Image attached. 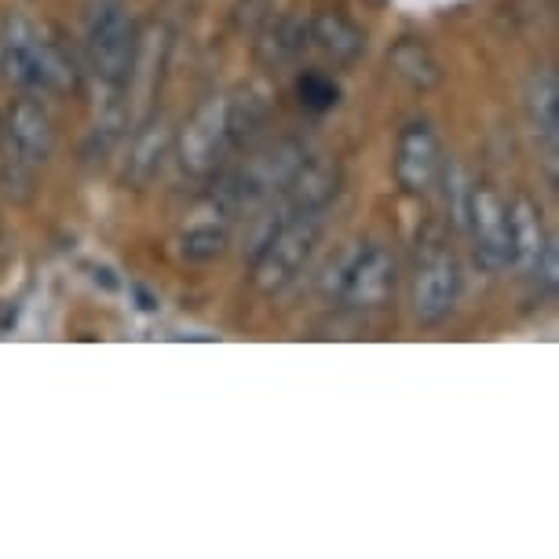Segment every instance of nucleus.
Returning <instances> with one entry per match:
<instances>
[{"label": "nucleus", "mask_w": 559, "mask_h": 559, "mask_svg": "<svg viewBox=\"0 0 559 559\" xmlns=\"http://www.w3.org/2000/svg\"><path fill=\"white\" fill-rule=\"evenodd\" d=\"M308 162V151L297 140H278L271 146H263L249 157L238 173L219 176L209 191V202L219 216H241L249 209H260L263 202L282 194V187L289 183L293 173Z\"/></svg>", "instance_id": "f257e3e1"}, {"label": "nucleus", "mask_w": 559, "mask_h": 559, "mask_svg": "<svg viewBox=\"0 0 559 559\" xmlns=\"http://www.w3.org/2000/svg\"><path fill=\"white\" fill-rule=\"evenodd\" d=\"M322 230L325 213H300L282 219L271 241L260 249V257L252 260V286L267 293V297L293 286L297 274L304 271V263L311 260L314 246L322 241Z\"/></svg>", "instance_id": "f03ea898"}, {"label": "nucleus", "mask_w": 559, "mask_h": 559, "mask_svg": "<svg viewBox=\"0 0 559 559\" xmlns=\"http://www.w3.org/2000/svg\"><path fill=\"white\" fill-rule=\"evenodd\" d=\"M461 293L457 260L442 238V227L431 224L417 241V271H414V314L420 325H439L453 311Z\"/></svg>", "instance_id": "7ed1b4c3"}, {"label": "nucleus", "mask_w": 559, "mask_h": 559, "mask_svg": "<svg viewBox=\"0 0 559 559\" xmlns=\"http://www.w3.org/2000/svg\"><path fill=\"white\" fill-rule=\"evenodd\" d=\"M135 48H140V34L129 15V8L118 0H103L88 12V56L96 67L99 81L107 88H129Z\"/></svg>", "instance_id": "20e7f679"}, {"label": "nucleus", "mask_w": 559, "mask_h": 559, "mask_svg": "<svg viewBox=\"0 0 559 559\" xmlns=\"http://www.w3.org/2000/svg\"><path fill=\"white\" fill-rule=\"evenodd\" d=\"M472 230V252H476V267L487 274H501L512 267V227H509V205L501 194L487 183H472L468 194V224Z\"/></svg>", "instance_id": "39448f33"}, {"label": "nucleus", "mask_w": 559, "mask_h": 559, "mask_svg": "<svg viewBox=\"0 0 559 559\" xmlns=\"http://www.w3.org/2000/svg\"><path fill=\"white\" fill-rule=\"evenodd\" d=\"M395 282H399V271H395L392 252L381 246H362V241H355L352 267H347V278L341 293H336V300L347 304L352 311L388 308V300L395 297Z\"/></svg>", "instance_id": "423d86ee"}, {"label": "nucleus", "mask_w": 559, "mask_h": 559, "mask_svg": "<svg viewBox=\"0 0 559 559\" xmlns=\"http://www.w3.org/2000/svg\"><path fill=\"white\" fill-rule=\"evenodd\" d=\"M179 165L191 176H213L219 165V154L227 151V135H224V96L205 99L194 110V118L179 129L176 140Z\"/></svg>", "instance_id": "0eeeda50"}, {"label": "nucleus", "mask_w": 559, "mask_h": 559, "mask_svg": "<svg viewBox=\"0 0 559 559\" xmlns=\"http://www.w3.org/2000/svg\"><path fill=\"white\" fill-rule=\"evenodd\" d=\"M442 143L428 121H406L395 146V183L406 194H428L439 179Z\"/></svg>", "instance_id": "6e6552de"}, {"label": "nucleus", "mask_w": 559, "mask_h": 559, "mask_svg": "<svg viewBox=\"0 0 559 559\" xmlns=\"http://www.w3.org/2000/svg\"><path fill=\"white\" fill-rule=\"evenodd\" d=\"M341 194V165L333 157H308L278 194V205L286 216L325 213L333 198Z\"/></svg>", "instance_id": "1a4fd4ad"}, {"label": "nucleus", "mask_w": 559, "mask_h": 559, "mask_svg": "<svg viewBox=\"0 0 559 559\" xmlns=\"http://www.w3.org/2000/svg\"><path fill=\"white\" fill-rule=\"evenodd\" d=\"M526 118L537 135V143H545V168L548 179H559V78L552 67H542L526 81Z\"/></svg>", "instance_id": "9d476101"}, {"label": "nucleus", "mask_w": 559, "mask_h": 559, "mask_svg": "<svg viewBox=\"0 0 559 559\" xmlns=\"http://www.w3.org/2000/svg\"><path fill=\"white\" fill-rule=\"evenodd\" d=\"M8 143L23 165H45L56 151V132H51L48 114L34 99H19L8 110Z\"/></svg>", "instance_id": "9b49d317"}, {"label": "nucleus", "mask_w": 559, "mask_h": 559, "mask_svg": "<svg viewBox=\"0 0 559 559\" xmlns=\"http://www.w3.org/2000/svg\"><path fill=\"white\" fill-rule=\"evenodd\" d=\"M37 29L26 15H4V37H0V70L12 78L19 88H40L37 78Z\"/></svg>", "instance_id": "f8f14e48"}, {"label": "nucleus", "mask_w": 559, "mask_h": 559, "mask_svg": "<svg viewBox=\"0 0 559 559\" xmlns=\"http://www.w3.org/2000/svg\"><path fill=\"white\" fill-rule=\"evenodd\" d=\"M509 227H512V267L531 278L537 260H542V252L548 246L545 219H542V209H537L534 198H526V194L512 198Z\"/></svg>", "instance_id": "ddd939ff"}, {"label": "nucleus", "mask_w": 559, "mask_h": 559, "mask_svg": "<svg viewBox=\"0 0 559 559\" xmlns=\"http://www.w3.org/2000/svg\"><path fill=\"white\" fill-rule=\"evenodd\" d=\"M271 103L257 88H241L235 96H224V135L227 146H249L267 129Z\"/></svg>", "instance_id": "4468645a"}, {"label": "nucleus", "mask_w": 559, "mask_h": 559, "mask_svg": "<svg viewBox=\"0 0 559 559\" xmlns=\"http://www.w3.org/2000/svg\"><path fill=\"white\" fill-rule=\"evenodd\" d=\"M168 146H173V129L168 121H146L132 140V151H129V165H124V183H132L135 191H143L146 183L157 176L162 168Z\"/></svg>", "instance_id": "2eb2a0df"}, {"label": "nucleus", "mask_w": 559, "mask_h": 559, "mask_svg": "<svg viewBox=\"0 0 559 559\" xmlns=\"http://www.w3.org/2000/svg\"><path fill=\"white\" fill-rule=\"evenodd\" d=\"M308 19L304 15H282V19H263V34L257 40V59L263 67H286L308 48Z\"/></svg>", "instance_id": "dca6fc26"}, {"label": "nucleus", "mask_w": 559, "mask_h": 559, "mask_svg": "<svg viewBox=\"0 0 559 559\" xmlns=\"http://www.w3.org/2000/svg\"><path fill=\"white\" fill-rule=\"evenodd\" d=\"M308 34L333 62H355L366 51V34L341 12H319L308 19Z\"/></svg>", "instance_id": "f3484780"}, {"label": "nucleus", "mask_w": 559, "mask_h": 559, "mask_svg": "<svg viewBox=\"0 0 559 559\" xmlns=\"http://www.w3.org/2000/svg\"><path fill=\"white\" fill-rule=\"evenodd\" d=\"M388 59H392V67L399 70V78H406L420 92L439 88L442 78H447V73H442V62L436 59V51L417 37L395 40V48L388 51Z\"/></svg>", "instance_id": "a211bd4d"}, {"label": "nucleus", "mask_w": 559, "mask_h": 559, "mask_svg": "<svg viewBox=\"0 0 559 559\" xmlns=\"http://www.w3.org/2000/svg\"><path fill=\"white\" fill-rule=\"evenodd\" d=\"M227 246H230V235L224 227L202 224V227L183 230V238H179V257L191 260V263H213L224 257Z\"/></svg>", "instance_id": "6ab92c4d"}, {"label": "nucleus", "mask_w": 559, "mask_h": 559, "mask_svg": "<svg viewBox=\"0 0 559 559\" xmlns=\"http://www.w3.org/2000/svg\"><path fill=\"white\" fill-rule=\"evenodd\" d=\"M37 78H40V88H48V92L78 88V70H73V62L62 56L56 45H48V40L37 45Z\"/></svg>", "instance_id": "aec40b11"}, {"label": "nucleus", "mask_w": 559, "mask_h": 559, "mask_svg": "<svg viewBox=\"0 0 559 559\" xmlns=\"http://www.w3.org/2000/svg\"><path fill=\"white\" fill-rule=\"evenodd\" d=\"M297 99L304 110L311 114H330L336 103H341V84H336L330 73L308 70L297 78Z\"/></svg>", "instance_id": "412c9836"}, {"label": "nucleus", "mask_w": 559, "mask_h": 559, "mask_svg": "<svg viewBox=\"0 0 559 559\" xmlns=\"http://www.w3.org/2000/svg\"><path fill=\"white\" fill-rule=\"evenodd\" d=\"M439 173L447 176V205H450V219L464 230V224H468V194H472L468 176H464L461 162L439 165Z\"/></svg>", "instance_id": "4be33fe9"}, {"label": "nucleus", "mask_w": 559, "mask_h": 559, "mask_svg": "<svg viewBox=\"0 0 559 559\" xmlns=\"http://www.w3.org/2000/svg\"><path fill=\"white\" fill-rule=\"evenodd\" d=\"M531 278H537V286H542L548 297L556 293V286H559V241L552 235H548V246L542 252V260H537Z\"/></svg>", "instance_id": "5701e85b"}, {"label": "nucleus", "mask_w": 559, "mask_h": 559, "mask_svg": "<svg viewBox=\"0 0 559 559\" xmlns=\"http://www.w3.org/2000/svg\"><path fill=\"white\" fill-rule=\"evenodd\" d=\"M92 282H96V286H103V289H121V282L114 278L110 267H92Z\"/></svg>", "instance_id": "b1692460"}, {"label": "nucleus", "mask_w": 559, "mask_h": 559, "mask_svg": "<svg viewBox=\"0 0 559 559\" xmlns=\"http://www.w3.org/2000/svg\"><path fill=\"white\" fill-rule=\"evenodd\" d=\"M135 297H140V308L143 311H157V300L151 297V293H143L140 286H135Z\"/></svg>", "instance_id": "393cba45"}]
</instances>
